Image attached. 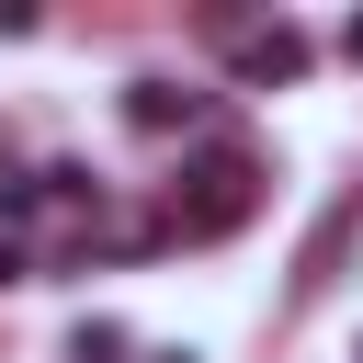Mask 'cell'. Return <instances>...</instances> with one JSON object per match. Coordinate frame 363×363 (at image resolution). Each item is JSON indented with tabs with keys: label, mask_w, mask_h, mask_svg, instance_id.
I'll return each mask as SVG.
<instances>
[{
	"label": "cell",
	"mask_w": 363,
	"mask_h": 363,
	"mask_svg": "<svg viewBox=\"0 0 363 363\" xmlns=\"http://www.w3.org/2000/svg\"><path fill=\"white\" fill-rule=\"evenodd\" d=\"M306 57H318V45H306L295 23H250V34H238V79H261V91H272V79H306Z\"/></svg>",
	"instance_id": "obj_2"
},
{
	"label": "cell",
	"mask_w": 363,
	"mask_h": 363,
	"mask_svg": "<svg viewBox=\"0 0 363 363\" xmlns=\"http://www.w3.org/2000/svg\"><path fill=\"white\" fill-rule=\"evenodd\" d=\"M147 363H193V352H147Z\"/></svg>",
	"instance_id": "obj_8"
},
{
	"label": "cell",
	"mask_w": 363,
	"mask_h": 363,
	"mask_svg": "<svg viewBox=\"0 0 363 363\" xmlns=\"http://www.w3.org/2000/svg\"><path fill=\"white\" fill-rule=\"evenodd\" d=\"M340 57H352V68H363V11H352V23H340Z\"/></svg>",
	"instance_id": "obj_7"
},
{
	"label": "cell",
	"mask_w": 363,
	"mask_h": 363,
	"mask_svg": "<svg viewBox=\"0 0 363 363\" xmlns=\"http://www.w3.org/2000/svg\"><path fill=\"white\" fill-rule=\"evenodd\" d=\"M34 204H45V170H0V238L34 227Z\"/></svg>",
	"instance_id": "obj_4"
},
{
	"label": "cell",
	"mask_w": 363,
	"mask_h": 363,
	"mask_svg": "<svg viewBox=\"0 0 363 363\" xmlns=\"http://www.w3.org/2000/svg\"><path fill=\"white\" fill-rule=\"evenodd\" d=\"M0 284H34V250L23 238H0Z\"/></svg>",
	"instance_id": "obj_6"
},
{
	"label": "cell",
	"mask_w": 363,
	"mask_h": 363,
	"mask_svg": "<svg viewBox=\"0 0 363 363\" xmlns=\"http://www.w3.org/2000/svg\"><path fill=\"white\" fill-rule=\"evenodd\" d=\"M204 113V91H182V79H125V125L136 136H182Z\"/></svg>",
	"instance_id": "obj_3"
},
{
	"label": "cell",
	"mask_w": 363,
	"mask_h": 363,
	"mask_svg": "<svg viewBox=\"0 0 363 363\" xmlns=\"http://www.w3.org/2000/svg\"><path fill=\"white\" fill-rule=\"evenodd\" d=\"M68 363H125V329H113V318H79V329H68Z\"/></svg>",
	"instance_id": "obj_5"
},
{
	"label": "cell",
	"mask_w": 363,
	"mask_h": 363,
	"mask_svg": "<svg viewBox=\"0 0 363 363\" xmlns=\"http://www.w3.org/2000/svg\"><path fill=\"white\" fill-rule=\"evenodd\" d=\"M352 363H363V352H352Z\"/></svg>",
	"instance_id": "obj_9"
},
{
	"label": "cell",
	"mask_w": 363,
	"mask_h": 363,
	"mask_svg": "<svg viewBox=\"0 0 363 363\" xmlns=\"http://www.w3.org/2000/svg\"><path fill=\"white\" fill-rule=\"evenodd\" d=\"M250 216H261V159H250L238 136L193 147L182 182H170V238H238Z\"/></svg>",
	"instance_id": "obj_1"
}]
</instances>
